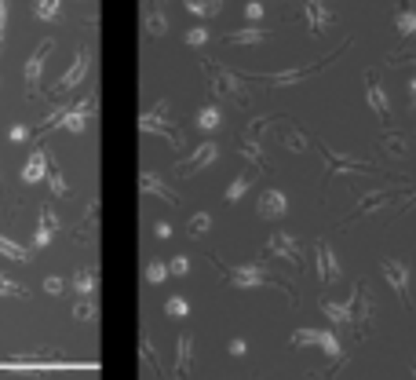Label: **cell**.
Wrapping results in <instances>:
<instances>
[{"instance_id":"1","label":"cell","mask_w":416,"mask_h":380,"mask_svg":"<svg viewBox=\"0 0 416 380\" xmlns=\"http://www.w3.org/2000/svg\"><path fill=\"white\" fill-rule=\"evenodd\" d=\"M212 263H219L216 256H212ZM223 267V274L230 278V285L234 289H256V285H278L281 293H289V300H296V293H292V285L289 282H281V278L274 274V271H267L263 263H245V267H230V263H219Z\"/></svg>"},{"instance_id":"2","label":"cell","mask_w":416,"mask_h":380,"mask_svg":"<svg viewBox=\"0 0 416 380\" xmlns=\"http://www.w3.org/2000/svg\"><path fill=\"white\" fill-rule=\"evenodd\" d=\"M350 48V37L347 41L336 48L332 55H325V59H318V62H310V66H300V70H281V73H263V77L259 81H267V84H274V88H289V84H300V81H307V77H314V73H321L325 66H329V62H336L343 52Z\"/></svg>"},{"instance_id":"3","label":"cell","mask_w":416,"mask_h":380,"mask_svg":"<svg viewBox=\"0 0 416 380\" xmlns=\"http://www.w3.org/2000/svg\"><path fill=\"white\" fill-rule=\"evenodd\" d=\"M205 73L212 77V92L223 95V99H234L238 106H249V92H245V77H238V73H230L223 66H212V62L205 59Z\"/></svg>"},{"instance_id":"4","label":"cell","mask_w":416,"mask_h":380,"mask_svg":"<svg viewBox=\"0 0 416 380\" xmlns=\"http://www.w3.org/2000/svg\"><path fill=\"white\" fill-rule=\"evenodd\" d=\"M164 113H168V99H158V106L146 110V113L139 117V129L146 132V135H161V139H168L172 146H183V135H179L176 124H168V121H164Z\"/></svg>"},{"instance_id":"5","label":"cell","mask_w":416,"mask_h":380,"mask_svg":"<svg viewBox=\"0 0 416 380\" xmlns=\"http://www.w3.org/2000/svg\"><path fill=\"white\" fill-rule=\"evenodd\" d=\"M347 303H350V329H354V336L361 340V336L369 333V325H366V322L372 319V300H369V289L358 282V285H354V296H350Z\"/></svg>"},{"instance_id":"6","label":"cell","mask_w":416,"mask_h":380,"mask_svg":"<svg viewBox=\"0 0 416 380\" xmlns=\"http://www.w3.org/2000/svg\"><path fill=\"white\" fill-rule=\"evenodd\" d=\"M51 52V41H41L37 44V52L26 59L22 66V84H26V95H41V73H44V59Z\"/></svg>"},{"instance_id":"7","label":"cell","mask_w":416,"mask_h":380,"mask_svg":"<svg viewBox=\"0 0 416 380\" xmlns=\"http://www.w3.org/2000/svg\"><path fill=\"white\" fill-rule=\"evenodd\" d=\"M88 70H92V55H88L84 48H77V55H73V62H70V70L59 77L55 92H73V88H81L84 77H88Z\"/></svg>"},{"instance_id":"8","label":"cell","mask_w":416,"mask_h":380,"mask_svg":"<svg viewBox=\"0 0 416 380\" xmlns=\"http://www.w3.org/2000/svg\"><path fill=\"white\" fill-rule=\"evenodd\" d=\"M380 271H384V278H387V285L398 293V300L409 307V303H413V296H409V267H406L401 260H384Z\"/></svg>"},{"instance_id":"9","label":"cell","mask_w":416,"mask_h":380,"mask_svg":"<svg viewBox=\"0 0 416 380\" xmlns=\"http://www.w3.org/2000/svg\"><path fill=\"white\" fill-rule=\"evenodd\" d=\"M318 150H321V158H325V169H329V172H380V169H376L372 161L332 154V150H329V146H321V143H318Z\"/></svg>"},{"instance_id":"10","label":"cell","mask_w":416,"mask_h":380,"mask_svg":"<svg viewBox=\"0 0 416 380\" xmlns=\"http://www.w3.org/2000/svg\"><path fill=\"white\" fill-rule=\"evenodd\" d=\"M267 252H274V256H285L292 263V267H303V249L296 245V238L292 234H285V231H278L274 238L267 242Z\"/></svg>"},{"instance_id":"11","label":"cell","mask_w":416,"mask_h":380,"mask_svg":"<svg viewBox=\"0 0 416 380\" xmlns=\"http://www.w3.org/2000/svg\"><path fill=\"white\" fill-rule=\"evenodd\" d=\"M216 158H219V146H216V143H201L183 164H179V172H183V175H198V172L208 169V164H212Z\"/></svg>"},{"instance_id":"12","label":"cell","mask_w":416,"mask_h":380,"mask_svg":"<svg viewBox=\"0 0 416 380\" xmlns=\"http://www.w3.org/2000/svg\"><path fill=\"white\" fill-rule=\"evenodd\" d=\"M314 256H318L321 285H332L336 278H340V263H336V252L329 249V242H318V245H314Z\"/></svg>"},{"instance_id":"13","label":"cell","mask_w":416,"mask_h":380,"mask_svg":"<svg viewBox=\"0 0 416 380\" xmlns=\"http://www.w3.org/2000/svg\"><path fill=\"white\" fill-rule=\"evenodd\" d=\"M303 11H307V30H310V37H321L325 26L332 22V11L325 8L321 0H303Z\"/></svg>"},{"instance_id":"14","label":"cell","mask_w":416,"mask_h":380,"mask_svg":"<svg viewBox=\"0 0 416 380\" xmlns=\"http://www.w3.org/2000/svg\"><path fill=\"white\" fill-rule=\"evenodd\" d=\"M88 110H92V99H88V103L70 106L55 124H59V129H66V132H73V135H84V129H88Z\"/></svg>"},{"instance_id":"15","label":"cell","mask_w":416,"mask_h":380,"mask_svg":"<svg viewBox=\"0 0 416 380\" xmlns=\"http://www.w3.org/2000/svg\"><path fill=\"white\" fill-rule=\"evenodd\" d=\"M285 212H289V201H285V194L281 190H263V194H259V216L263 220H278V216H285Z\"/></svg>"},{"instance_id":"16","label":"cell","mask_w":416,"mask_h":380,"mask_svg":"<svg viewBox=\"0 0 416 380\" xmlns=\"http://www.w3.org/2000/svg\"><path fill=\"white\" fill-rule=\"evenodd\" d=\"M48 169H51L48 150L37 146L33 154H30V161H26V169H22V180H26V183H41V180H48Z\"/></svg>"},{"instance_id":"17","label":"cell","mask_w":416,"mask_h":380,"mask_svg":"<svg viewBox=\"0 0 416 380\" xmlns=\"http://www.w3.org/2000/svg\"><path fill=\"white\" fill-rule=\"evenodd\" d=\"M139 187H142V194H153V198L168 201V205H176V201H179L172 190L161 183V175H158V172H142V175H139Z\"/></svg>"},{"instance_id":"18","label":"cell","mask_w":416,"mask_h":380,"mask_svg":"<svg viewBox=\"0 0 416 380\" xmlns=\"http://www.w3.org/2000/svg\"><path fill=\"white\" fill-rule=\"evenodd\" d=\"M366 99H369V106L376 110V117H380L384 124L391 121V106H387V95H384V88L372 81V73H369V81H366Z\"/></svg>"},{"instance_id":"19","label":"cell","mask_w":416,"mask_h":380,"mask_svg":"<svg viewBox=\"0 0 416 380\" xmlns=\"http://www.w3.org/2000/svg\"><path fill=\"white\" fill-rule=\"evenodd\" d=\"M55 227H59L55 212H51V209L44 205V209H41V223H37V234H33V249L51 245V238H55Z\"/></svg>"},{"instance_id":"20","label":"cell","mask_w":416,"mask_h":380,"mask_svg":"<svg viewBox=\"0 0 416 380\" xmlns=\"http://www.w3.org/2000/svg\"><path fill=\"white\" fill-rule=\"evenodd\" d=\"M95 285H99V278L92 267H77L73 271V293L77 296H95Z\"/></svg>"},{"instance_id":"21","label":"cell","mask_w":416,"mask_h":380,"mask_svg":"<svg viewBox=\"0 0 416 380\" xmlns=\"http://www.w3.org/2000/svg\"><path fill=\"white\" fill-rule=\"evenodd\" d=\"M241 158H249L256 169H267V154H263V143L259 139H252V135H241Z\"/></svg>"},{"instance_id":"22","label":"cell","mask_w":416,"mask_h":380,"mask_svg":"<svg viewBox=\"0 0 416 380\" xmlns=\"http://www.w3.org/2000/svg\"><path fill=\"white\" fill-rule=\"evenodd\" d=\"M252 183H256V175H249V172L234 175V183L227 187L223 201H227V205H234V201H241V198H245V194H249V190H252Z\"/></svg>"},{"instance_id":"23","label":"cell","mask_w":416,"mask_h":380,"mask_svg":"<svg viewBox=\"0 0 416 380\" xmlns=\"http://www.w3.org/2000/svg\"><path fill=\"white\" fill-rule=\"evenodd\" d=\"M321 314L329 319L332 325H350V303H332V300H321Z\"/></svg>"},{"instance_id":"24","label":"cell","mask_w":416,"mask_h":380,"mask_svg":"<svg viewBox=\"0 0 416 380\" xmlns=\"http://www.w3.org/2000/svg\"><path fill=\"white\" fill-rule=\"evenodd\" d=\"M190 362H193V336L190 333H179V365H176V377H187L190 373Z\"/></svg>"},{"instance_id":"25","label":"cell","mask_w":416,"mask_h":380,"mask_svg":"<svg viewBox=\"0 0 416 380\" xmlns=\"http://www.w3.org/2000/svg\"><path fill=\"white\" fill-rule=\"evenodd\" d=\"M142 22H146V33L150 37H164L168 33V19H164L161 8H146V11H142Z\"/></svg>"},{"instance_id":"26","label":"cell","mask_w":416,"mask_h":380,"mask_svg":"<svg viewBox=\"0 0 416 380\" xmlns=\"http://www.w3.org/2000/svg\"><path fill=\"white\" fill-rule=\"evenodd\" d=\"M0 256H8V260H15V263H30L33 252L26 249V245H15L8 234H0Z\"/></svg>"},{"instance_id":"27","label":"cell","mask_w":416,"mask_h":380,"mask_svg":"<svg viewBox=\"0 0 416 380\" xmlns=\"http://www.w3.org/2000/svg\"><path fill=\"white\" fill-rule=\"evenodd\" d=\"M270 30L263 26H249V30H238V33H227V44H259V41H267Z\"/></svg>"},{"instance_id":"28","label":"cell","mask_w":416,"mask_h":380,"mask_svg":"<svg viewBox=\"0 0 416 380\" xmlns=\"http://www.w3.org/2000/svg\"><path fill=\"white\" fill-rule=\"evenodd\" d=\"M395 30H398V37H413V33H416V11H413V8L401 4V8L395 11Z\"/></svg>"},{"instance_id":"29","label":"cell","mask_w":416,"mask_h":380,"mask_svg":"<svg viewBox=\"0 0 416 380\" xmlns=\"http://www.w3.org/2000/svg\"><path fill=\"white\" fill-rule=\"evenodd\" d=\"M219 124H223V113H219V106H216V103H208V106H201V110H198V129L212 132V129H219Z\"/></svg>"},{"instance_id":"30","label":"cell","mask_w":416,"mask_h":380,"mask_svg":"<svg viewBox=\"0 0 416 380\" xmlns=\"http://www.w3.org/2000/svg\"><path fill=\"white\" fill-rule=\"evenodd\" d=\"M281 143L292 150V154H300V150H307V135L300 129H292V124H281Z\"/></svg>"},{"instance_id":"31","label":"cell","mask_w":416,"mask_h":380,"mask_svg":"<svg viewBox=\"0 0 416 380\" xmlns=\"http://www.w3.org/2000/svg\"><path fill=\"white\" fill-rule=\"evenodd\" d=\"M187 11H193V15H201V19H212L219 15V8H223V0H183Z\"/></svg>"},{"instance_id":"32","label":"cell","mask_w":416,"mask_h":380,"mask_svg":"<svg viewBox=\"0 0 416 380\" xmlns=\"http://www.w3.org/2000/svg\"><path fill=\"white\" fill-rule=\"evenodd\" d=\"M391 190H395V187H391ZM391 190H376V194L361 198V201H358V209H354V216H366V212H372L376 205H380V201H387V198H391ZM354 216H350V220H354Z\"/></svg>"},{"instance_id":"33","label":"cell","mask_w":416,"mask_h":380,"mask_svg":"<svg viewBox=\"0 0 416 380\" xmlns=\"http://www.w3.org/2000/svg\"><path fill=\"white\" fill-rule=\"evenodd\" d=\"M62 11V0H37V19L41 22H55Z\"/></svg>"},{"instance_id":"34","label":"cell","mask_w":416,"mask_h":380,"mask_svg":"<svg viewBox=\"0 0 416 380\" xmlns=\"http://www.w3.org/2000/svg\"><path fill=\"white\" fill-rule=\"evenodd\" d=\"M48 187H51V194H59V198L70 194V187H66V180H62V169H59V164H51V169H48Z\"/></svg>"},{"instance_id":"35","label":"cell","mask_w":416,"mask_h":380,"mask_svg":"<svg viewBox=\"0 0 416 380\" xmlns=\"http://www.w3.org/2000/svg\"><path fill=\"white\" fill-rule=\"evenodd\" d=\"M164 314H168V319H187V314H190V303H187L183 296H168V300H164Z\"/></svg>"},{"instance_id":"36","label":"cell","mask_w":416,"mask_h":380,"mask_svg":"<svg viewBox=\"0 0 416 380\" xmlns=\"http://www.w3.org/2000/svg\"><path fill=\"white\" fill-rule=\"evenodd\" d=\"M318 348L329 354V359H343V351H340V340H336V333H329V329H321V340H318Z\"/></svg>"},{"instance_id":"37","label":"cell","mask_w":416,"mask_h":380,"mask_svg":"<svg viewBox=\"0 0 416 380\" xmlns=\"http://www.w3.org/2000/svg\"><path fill=\"white\" fill-rule=\"evenodd\" d=\"M0 296H15V300H26V296H30V293H26V285H19L15 278L0 274Z\"/></svg>"},{"instance_id":"38","label":"cell","mask_w":416,"mask_h":380,"mask_svg":"<svg viewBox=\"0 0 416 380\" xmlns=\"http://www.w3.org/2000/svg\"><path fill=\"white\" fill-rule=\"evenodd\" d=\"M164 278H168V263H164V260H150V263H146V282H150V285H161Z\"/></svg>"},{"instance_id":"39","label":"cell","mask_w":416,"mask_h":380,"mask_svg":"<svg viewBox=\"0 0 416 380\" xmlns=\"http://www.w3.org/2000/svg\"><path fill=\"white\" fill-rule=\"evenodd\" d=\"M73 319H81V322H84V319H95V300H92V296H81V300H77V303H73Z\"/></svg>"},{"instance_id":"40","label":"cell","mask_w":416,"mask_h":380,"mask_svg":"<svg viewBox=\"0 0 416 380\" xmlns=\"http://www.w3.org/2000/svg\"><path fill=\"white\" fill-rule=\"evenodd\" d=\"M318 340H321V329H296V333H292V344H296V348L318 344Z\"/></svg>"},{"instance_id":"41","label":"cell","mask_w":416,"mask_h":380,"mask_svg":"<svg viewBox=\"0 0 416 380\" xmlns=\"http://www.w3.org/2000/svg\"><path fill=\"white\" fill-rule=\"evenodd\" d=\"M208 227H212V216H208V212H198V216L190 220V234H193V238H201Z\"/></svg>"},{"instance_id":"42","label":"cell","mask_w":416,"mask_h":380,"mask_svg":"<svg viewBox=\"0 0 416 380\" xmlns=\"http://www.w3.org/2000/svg\"><path fill=\"white\" fill-rule=\"evenodd\" d=\"M187 44H190V48H201V44H208V30H205V26H193V30H187Z\"/></svg>"},{"instance_id":"43","label":"cell","mask_w":416,"mask_h":380,"mask_svg":"<svg viewBox=\"0 0 416 380\" xmlns=\"http://www.w3.org/2000/svg\"><path fill=\"white\" fill-rule=\"evenodd\" d=\"M187 271H190V260H187V256H172V260H168V274L183 278Z\"/></svg>"},{"instance_id":"44","label":"cell","mask_w":416,"mask_h":380,"mask_svg":"<svg viewBox=\"0 0 416 380\" xmlns=\"http://www.w3.org/2000/svg\"><path fill=\"white\" fill-rule=\"evenodd\" d=\"M142 359H146V362L153 365V370H158V373H161V362H158V351H153V344H150V336H146V333H142Z\"/></svg>"},{"instance_id":"45","label":"cell","mask_w":416,"mask_h":380,"mask_svg":"<svg viewBox=\"0 0 416 380\" xmlns=\"http://www.w3.org/2000/svg\"><path fill=\"white\" fill-rule=\"evenodd\" d=\"M62 289H66V282H62L59 274H48V278H44V293H51V296H59Z\"/></svg>"},{"instance_id":"46","label":"cell","mask_w":416,"mask_h":380,"mask_svg":"<svg viewBox=\"0 0 416 380\" xmlns=\"http://www.w3.org/2000/svg\"><path fill=\"white\" fill-rule=\"evenodd\" d=\"M245 19L259 26V19H263V4H259V0H249V4H245Z\"/></svg>"},{"instance_id":"47","label":"cell","mask_w":416,"mask_h":380,"mask_svg":"<svg viewBox=\"0 0 416 380\" xmlns=\"http://www.w3.org/2000/svg\"><path fill=\"white\" fill-rule=\"evenodd\" d=\"M4 41H8V0H0V52H4Z\"/></svg>"},{"instance_id":"48","label":"cell","mask_w":416,"mask_h":380,"mask_svg":"<svg viewBox=\"0 0 416 380\" xmlns=\"http://www.w3.org/2000/svg\"><path fill=\"white\" fill-rule=\"evenodd\" d=\"M8 135H11V143H26V139H30V129H26V124H15Z\"/></svg>"},{"instance_id":"49","label":"cell","mask_w":416,"mask_h":380,"mask_svg":"<svg viewBox=\"0 0 416 380\" xmlns=\"http://www.w3.org/2000/svg\"><path fill=\"white\" fill-rule=\"evenodd\" d=\"M230 354L234 359H245V354H249V344H245V340H230Z\"/></svg>"},{"instance_id":"50","label":"cell","mask_w":416,"mask_h":380,"mask_svg":"<svg viewBox=\"0 0 416 380\" xmlns=\"http://www.w3.org/2000/svg\"><path fill=\"white\" fill-rule=\"evenodd\" d=\"M153 234H158L161 242H168V238H172V227H168L164 220H158V223H153Z\"/></svg>"},{"instance_id":"51","label":"cell","mask_w":416,"mask_h":380,"mask_svg":"<svg viewBox=\"0 0 416 380\" xmlns=\"http://www.w3.org/2000/svg\"><path fill=\"white\" fill-rule=\"evenodd\" d=\"M384 143H387V150H395V154H406V146H401V139H398V135L384 139Z\"/></svg>"},{"instance_id":"52","label":"cell","mask_w":416,"mask_h":380,"mask_svg":"<svg viewBox=\"0 0 416 380\" xmlns=\"http://www.w3.org/2000/svg\"><path fill=\"white\" fill-rule=\"evenodd\" d=\"M409 103H413V110H416V77L409 81Z\"/></svg>"},{"instance_id":"53","label":"cell","mask_w":416,"mask_h":380,"mask_svg":"<svg viewBox=\"0 0 416 380\" xmlns=\"http://www.w3.org/2000/svg\"><path fill=\"white\" fill-rule=\"evenodd\" d=\"M318 380H332V373H325V377H318Z\"/></svg>"}]
</instances>
